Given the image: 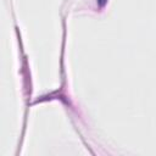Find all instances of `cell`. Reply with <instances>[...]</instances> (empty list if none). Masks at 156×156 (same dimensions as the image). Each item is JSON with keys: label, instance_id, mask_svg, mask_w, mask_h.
<instances>
[{"label": "cell", "instance_id": "cell-1", "mask_svg": "<svg viewBox=\"0 0 156 156\" xmlns=\"http://www.w3.org/2000/svg\"><path fill=\"white\" fill-rule=\"evenodd\" d=\"M98 1H99V4H100V5H104V4L106 2V0H98Z\"/></svg>", "mask_w": 156, "mask_h": 156}]
</instances>
